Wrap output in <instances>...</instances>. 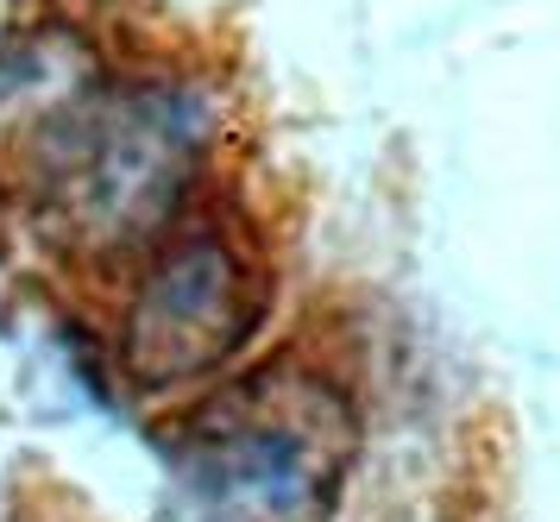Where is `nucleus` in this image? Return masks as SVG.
<instances>
[{
  "mask_svg": "<svg viewBox=\"0 0 560 522\" xmlns=\"http://www.w3.org/2000/svg\"><path fill=\"white\" fill-rule=\"evenodd\" d=\"M202 151V114L171 89H107L70 82L38 114L32 176L45 227L77 246H127L177 214Z\"/></svg>",
  "mask_w": 560,
  "mask_h": 522,
  "instance_id": "f257e3e1",
  "label": "nucleus"
},
{
  "mask_svg": "<svg viewBox=\"0 0 560 522\" xmlns=\"http://www.w3.org/2000/svg\"><path fill=\"white\" fill-rule=\"evenodd\" d=\"M340 473L347 409L315 378H258L177 448V491L196 522H328Z\"/></svg>",
  "mask_w": 560,
  "mask_h": 522,
  "instance_id": "f03ea898",
  "label": "nucleus"
},
{
  "mask_svg": "<svg viewBox=\"0 0 560 522\" xmlns=\"http://www.w3.org/2000/svg\"><path fill=\"white\" fill-rule=\"evenodd\" d=\"M258 327V271L246 246L196 227L177 246L158 252L145 283L132 290L120 322V366L139 384H183L240 352V340Z\"/></svg>",
  "mask_w": 560,
  "mask_h": 522,
  "instance_id": "7ed1b4c3",
  "label": "nucleus"
}]
</instances>
